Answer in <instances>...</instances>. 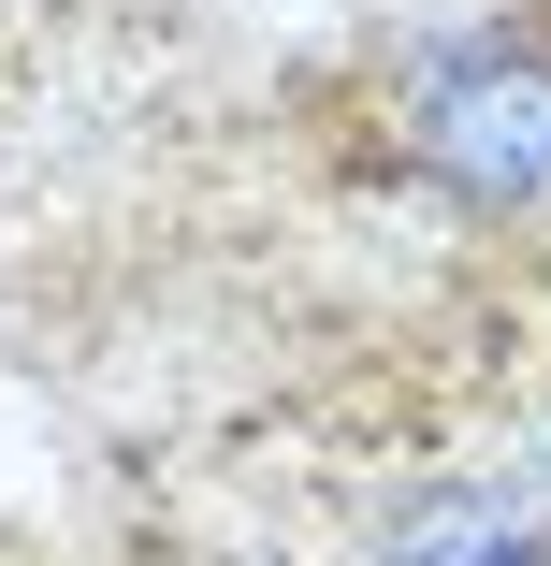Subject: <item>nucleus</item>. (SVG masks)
Returning <instances> with one entry per match:
<instances>
[{
  "instance_id": "obj_1",
  "label": "nucleus",
  "mask_w": 551,
  "mask_h": 566,
  "mask_svg": "<svg viewBox=\"0 0 551 566\" xmlns=\"http://www.w3.org/2000/svg\"><path fill=\"white\" fill-rule=\"evenodd\" d=\"M363 146L465 233H551V15H465L392 44Z\"/></svg>"
},
{
  "instance_id": "obj_2",
  "label": "nucleus",
  "mask_w": 551,
  "mask_h": 566,
  "mask_svg": "<svg viewBox=\"0 0 551 566\" xmlns=\"http://www.w3.org/2000/svg\"><path fill=\"white\" fill-rule=\"evenodd\" d=\"M363 566H551V494L522 465H451L406 480L392 523L363 537Z\"/></svg>"
},
{
  "instance_id": "obj_3",
  "label": "nucleus",
  "mask_w": 551,
  "mask_h": 566,
  "mask_svg": "<svg viewBox=\"0 0 551 566\" xmlns=\"http://www.w3.org/2000/svg\"><path fill=\"white\" fill-rule=\"evenodd\" d=\"M0 30H15V0H0Z\"/></svg>"
}]
</instances>
